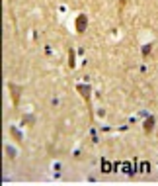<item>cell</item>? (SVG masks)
I'll return each instance as SVG.
<instances>
[{
  "mask_svg": "<svg viewBox=\"0 0 158 186\" xmlns=\"http://www.w3.org/2000/svg\"><path fill=\"white\" fill-rule=\"evenodd\" d=\"M101 173H111V163L108 159L101 161Z\"/></svg>",
  "mask_w": 158,
  "mask_h": 186,
  "instance_id": "obj_5",
  "label": "cell"
},
{
  "mask_svg": "<svg viewBox=\"0 0 158 186\" xmlns=\"http://www.w3.org/2000/svg\"><path fill=\"white\" fill-rule=\"evenodd\" d=\"M141 173H143V174H148V173H150V165H148L146 161L141 163Z\"/></svg>",
  "mask_w": 158,
  "mask_h": 186,
  "instance_id": "obj_7",
  "label": "cell"
},
{
  "mask_svg": "<svg viewBox=\"0 0 158 186\" xmlns=\"http://www.w3.org/2000/svg\"><path fill=\"white\" fill-rule=\"evenodd\" d=\"M150 51H152V43H148V45H145V47H143V55L146 57V55L150 53Z\"/></svg>",
  "mask_w": 158,
  "mask_h": 186,
  "instance_id": "obj_9",
  "label": "cell"
},
{
  "mask_svg": "<svg viewBox=\"0 0 158 186\" xmlns=\"http://www.w3.org/2000/svg\"><path fill=\"white\" fill-rule=\"evenodd\" d=\"M88 27V16L86 14H80V16L76 18V31L78 34H84Z\"/></svg>",
  "mask_w": 158,
  "mask_h": 186,
  "instance_id": "obj_1",
  "label": "cell"
},
{
  "mask_svg": "<svg viewBox=\"0 0 158 186\" xmlns=\"http://www.w3.org/2000/svg\"><path fill=\"white\" fill-rule=\"evenodd\" d=\"M76 90L80 92L82 98L86 100V104L90 106V92H92V88H90V86H86V84H78V86H76Z\"/></svg>",
  "mask_w": 158,
  "mask_h": 186,
  "instance_id": "obj_3",
  "label": "cell"
},
{
  "mask_svg": "<svg viewBox=\"0 0 158 186\" xmlns=\"http://www.w3.org/2000/svg\"><path fill=\"white\" fill-rule=\"evenodd\" d=\"M74 65H76L74 63V49H68V67L74 69Z\"/></svg>",
  "mask_w": 158,
  "mask_h": 186,
  "instance_id": "obj_6",
  "label": "cell"
},
{
  "mask_svg": "<svg viewBox=\"0 0 158 186\" xmlns=\"http://www.w3.org/2000/svg\"><path fill=\"white\" fill-rule=\"evenodd\" d=\"M143 125H145V131H146V133H150V131H152V127H154V118H148Z\"/></svg>",
  "mask_w": 158,
  "mask_h": 186,
  "instance_id": "obj_4",
  "label": "cell"
},
{
  "mask_svg": "<svg viewBox=\"0 0 158 186\" xmlns=\"http://www.w3.org/2000/svg\"><path fill=\"white\" fill-rule=\"evenodd\" d=\"M10 133H12V135H14V139H18V141H20V143H22V133H20V131H18V129H16V127H12V129H10Z\"/></svg>",
  "mask_w": 158,
  "mask_h": 186,
  "instance_id": "obj_8",
  "label": "cell"
},
{
  "mask_svg": "<svg viewBox=\"0 0 158 186\" xmlns=\"http://www.w3.org/2000/svg\"><path fill=\"white\" fill-rule=\"evenodd\" d=\"M8 88H10V92H12V102H14V106H18V102H20V94H22V86H16L14 82H10Z\"/></svg>",
  "mask_w": 158,
  "mask_h": 186,
  "instance_id": "obj_2",
  "label": "cell"
}]
</instances>
